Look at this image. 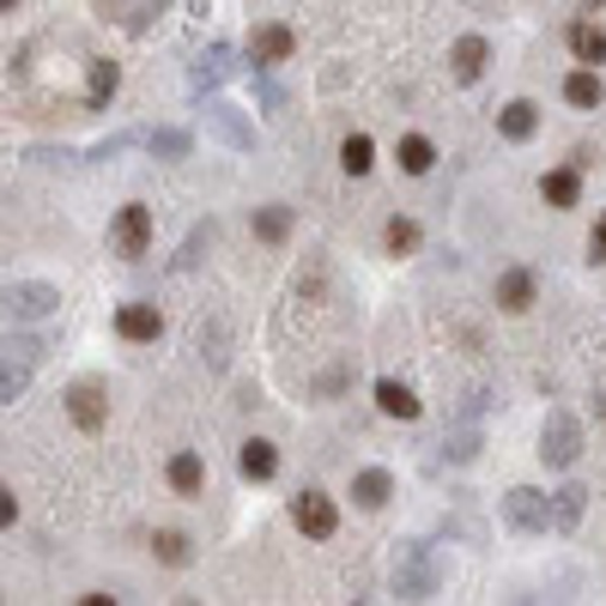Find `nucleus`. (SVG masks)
Instances as JSON below:
<instances>
[{
  "label": "nucleus",
  "instance_id": "nucleus-14",
  "mask_svg": "<svg viewBox=\"0 0 606 606\" xmlns=\"http://www.w3.org/2000/svg\"><path fill=\"white\" fill-rule=\"evenodd\" d=\"M207 121H212V133H219L224 145H237V152H249V145H255V128L224 104V97H212V104H207Z\"/></svg>",
  "mask_w": 606,
  "mask_h": 606
},
{
  "label": "nucleus",
  "instance_id": "nucleus-24",
  "mask_svg": "<svg viewBox=\"0 0 606 606\" xmlns=\"http://www.w3.org/2000/svg\"><path fill=\"white\" fill-rule=\"evenodd\" d=\"M582 510H588V491H582V486H564V491H552V527H564V534H576V527H582Z\"/></svg>",
  "mask_w": 606,
  "mask_h": 606
},
{
  "label": "nucleus",
  "instance_id": "nucleus-17",
  "mask_svg": "<svg viewBox=\"0 0 606 606\" xmlns=\"http://www.w3.org/2000/svg\"><path fill=\"white\" fill-rule=\"evenodd\" d=\"M376 407H383L388 419H419V412H424V400L412 395L407 383H395V376H383V383H376Z\"/></svg>",
  "mask_w": 606,
  "mask_h": 606
},
{
  "label": "nucleus",
  "instance_id": "nucleus-19",
  "mask_svg": "<svg viewBox=\"0 0 606 606\" xmlns=\"http://www.w3.org/2000/svg\"><path fill=\"white\" fill-rule=\"evenodd\" d=\"M564 37H570V55H576L582 67H601V61H606V31H601V25L576 19V25L564 31Z\"/></svg>",
  "mask_w": 606,
  "mask_h": 606
},
{
  "label": "nucleus",
  "instance_id": "nucleus-34",
  "mask_svg": "<svg viewBox=\"0 0 606 606\" xmlns=\"http://www.w3.org/2000/svg\"><path fill=\"white\" fill-rule=\"evenodd\" d=\"M443 455H448V462H474V455H479V431H455L443 443Z\"/></svg>",
  "mask_w": 606,
  "mask_h": 606
},
{
  "label": "nucleus",
  "instance_id": "nucleus-3",
  "mask_svg": "<svg viewBox=\"0 0 606 606\" xmlns=\"http://www.w3.org/2000/svg\"><path fill=\"white\" fill-rule=\"evenodd\" d=\"M503 522L515 527V534H546L552 527V498L534 486H510L503 491Z\"/></svg>",
  "mask_w": 606,
  "mask_h": 606
},
{
  "label": "nucleus",
  "instance_id": "nucleus-29",
  "mask_svg": "<svg viewBox=\"0 0 606 606\" xmlns=\"http://www.w3.org/2000/svg\"><path fill=\"white\" fill-rule=\"evenodd\" d=\"M195 352L207 358L212 370H224V322H219V316L200 322V328H195Z\"/></svg>",
  "mask_w": 606,
  "mask_h": 606
},
{
  "label": "nucleus",
  "instance_id": "nucleus-30",
  "mask_svg": "<svg viewBox=\"0 0 606 606\" xmlns=\"http://www.w3.org/2000/svg\"><path fill=\"white\" fill-rule=\"evenodd\" d=\"M145 145H152V159H188V145H195V140H188L183 128H152V133H145Z\"/></svg>",
  "mask_w": 606,
  "mask_h": 606
},
{
  "label": "nucleus",
  "instance_id": "nucleus-20",
  "mask_svg": "<svg viewBox=\"0 0 606 606\" xmlns=\"http://www.w3.org/2000/svg\"><path fill=\"white\" fill-rule=\"evenodd\" d=\"M601 97H606V85H601L594 67H576V73L564 80V104L570 109H601Z\"/></svg>",
  "mask_w": 606,
  "mask_h": 606
},
{
  "label": "nucleus",
  "instance_id": "nucleus-12",
  "mask_svg": "<svg viewBox=\"0 0 606 606\" xmlns=\"http://www.w3.org/2000/svg\"><path fill=\"white\" fill-rule=\"evenodd\" d=\"M116 92H121V67L109 61V55H97V61L85 67V109H109Z\"/></svg>",
  "mask_w": 606,
  "mask_h": 606
},
{
  "label": "nucleus",
  "instance_id": "nucleus-10",
  "mask_svg": "<svg viewBox=\"0 0 606 606\" xmlns=\"http://www.w3.org/2000/svg\"><path fill=\"white\" fill-rule=\"evenodd\" d=\"M116 334L133 346H152L164 334V316H159V303H121L116 310Z\"/></svg>",
  "mask_w": 606,
  "mask_h": 606
},
{
  "label": "nucleus",
  "instance_id": "nucleus-15",
  "mask_svg": "<svg viewBox=\"0 0 606 606\" xmlns=\"http://www.w3.org/2000/svg\"><path fill=\"white\" fill-rule=\"evenodd\" d=\"M388 498H395V479H388L383 467H364V474H352V503H358V510H383Z\"/></svg>",
  "mask_w": 606,
  "mask_h": 606
},
{
  "label": "nucleus",
  "instance_id": "nucleus-21",
  "mask_svg": "<svg viewBox=\"0 0 606 606\" xmlns=\"http://www.w3.org/2000/svg\"><path fill=\"white\" fill-rule=\"evenodd\" d=\"M395 164H400L407 176H424V171L436 164V145L424 140V133H400V145H395Z\"/></svg>",
  "mask_w": 606,
  "mask_h": 606
},
{
  "label": "nucleus",
  "instance_id": "nucleus-23",
  "mask_svg": "<svg viewBox=\"0 0 606 606\" xmlns=\"http://www.w3.org/2000/svg\"><path fill=\"white\" fill-rule=\"evenodd\" d=\"M486 37H462V43H455V55H448V61H455V80H462V85H474L479 80V73H486Z\"/></svg>",
  "mask_w": 606,
  "mask_h": 606
},
{
  "label": "nucleus",
  "instance_id": "nucleus-13",
  "mask_svg": "<svg viewBox=\"0 0 606 606\" xmlns=\"http://www.w3.org/2000/svg\"><path fill=\"white\" fill-rule=\"evenodd\" d=\"M498 310H510V316H527V310H534V273H527V267H503L498 273Z\"/></svg>",
  "mask_w": 606,
  "mask_h": 606
},
{
  "label": "nucleus",
  "instance_id": "nucleus-33",
  "mask_svg": "<svg viewBox=\"0 0 606 606\" xmlns=\"http://www.w3.org/2000/svg\"><path fill=\"white\" fill-rule=\"evenodd\" d=\"M255 97H261V109H267V116H279V109H285V85H279V80H267V67L255 73Z\"/></svg>",
  "mask_w": 606,
  "mask_h": 606
},
{
  "label": "nucleus",
  "instance_id": "nucleus-28",
  "mask_svg": "<svg viewBox=\"0 0 606 606\" xmlns=\"http://www.w3.org/2000/svg\"><path fill=\"white\" fill-rule=\"evenodd\" d=\"M255 237H261V243H285L291 237V207H279V200H273V207L255 212Z\"/></svg>",
  "mask_w": 606,
  "mask_h": 606
},
{
  "label": "nucleus",
  "instance_id": "nucleus-25",
  "mask_svg": "<svg viewBox=\"0 0 606 606\" xmlns=\"http://www.w3.org/2000/svg\"><path fill=\"white\" fill-rule=\"evenodd\" d=\"M31 364H37V358H25V352L13 358V346H7V370H0V400H7V407L31 388Z\"/></svg>",
  "mask_w": 606,
  "mask_h": 606
},
{
  "label": "nucleus",
  "instance_id": "nucleus-11",
  "mask_svg": "<svg viewBox=\"0 0 606 606\" xmlns=\"http://www.w3.org/2000/svg\"><path fill=\"white\" fill-rule=\"evenodd\" d=\"M237 474L255 479V486H267V479L279 474V443H267V436H249V443L237 448Z\"/></svg>",
  "mask_w": 606,
  "mask_h": 606
},
{
  "label": "nucleus",
  "instance_id": "nucleus-39",
  "mask_svg": "<svg viewBox=\"0 0 606 606\" xmlns=\"http://www.w3.org/2000/svg\"><path fill=\"white\" fill-rule=\"evenodd\" d=\"M601 412H606V395H601Z\"/></svg>",
  "mask_w": 606,
  "mask_h": 606
},
{
  "label": "nucleus",
  "instance_id": "nucleus-2",
  "mask_svg": "<svg viewBox=\"0 0 606 606\" xmlns=\"http://www.w3.org/2000/svg\"><path fill=\"white\" fill-rule=\"evenodd\" d=\"M576 455H582V424H576V412L552 407V412H546V424H540V462L564 474V467H576Z\"/></svg>",
  "mask_w": 606,
  "mask_h": 606
},
{
  "label": "nucleus",
  "instance_id": "nucleus-37",
  "mask_svg": "<svg viewBox=\"0 0 606 606\" xmlns=\"http://www.w3.org/2000/svg\"><path fill=\"white\" fill-rule=\"evenodd\" d=\"M0 522H7V527L19 522V498H13V491H0Z\"/></svg>",
  "mask_w": 606,
  "mask_h": 606
},
{
  "label": "nucleus",
  "instance_id": "nucleus-31",
  "mask_svg": "<svg viewBox=\"0 0 606 606\" xmlns=\"http://www.w3.org/2000/svg\"><path fill=\"white\" fill-rule=\"evenodd\" d=\"M383 243H388V255H412V249H419V224L395 212V219L383 224Z\"/></svg>",
  "mask_w": 606,
  "mask_h": 606
},
{
  "label": "nucleus",
  "instance_id": "nucleus-5",
  "mask_svg": "<svg viewBox=\"0 0 606 606\" xmlns=\"http://www.w3.org/2000/svg\"><path fill=\"white\" fill-rule=\"evenodd\" d=\"M109 237H116L121 261H140V255L152 249V207H145V200H128V207L116 212V224H109Z\"/></svg>",
  "mask_w": 606,
  "mask_h": 606
},
{
  "label": "nucleus",
  "instance_id": "nucleus-27",
  "mask_svg": "<svg viewBox=\"0 0 606 606\" xmlns=\"http://www.w3.org/2000/svg\"><path fill=\"white\" fill-rule=\"evenodd\" d=\"M340 164H346V176H364L370 164H376V145H370V133H346V140H340Z\"/></svg>",
  "mask_w": 606,
  "mask_h": 606
},
{
  "label": "nucleus",
  "instance_id": "nucleus-22",
  "mask_svg": "<svg viewBox=\"0 0 606 606\" xmlns=\"http://www.w3.org/2000/svg\"><path fill=\"white\" fill-rule=\"evenodd\" d=\"M171 486L183 491V498H200V486H207V462H200L195 448H183V455H171Z\"/></svg>",
  "mask_w": 606,
  "mask_h": 606
},
{
  "label": "nucleus",
  "instance_id": "nucleus-1",
  "mask_svg": "<svg viewBox=\"0 0 606 606\" xmlns=\"http://www.w3.org/2000/svg\"><path fill=\"white\" fill-rule=\"evenodd\" d=\"M443 588V558H436L431 540H407L395 558V594L400 601H431Z\"/></svg>",
  "mask_w": 606,
  "mask_h": 606
},
{
  "label": "nucleus",
  "instance_id": "nucleus-9",
  "mask_svg": "<svg viewBox=\"0 0 606 606\" xmlns=\"http://www.w3.org/2000/svg\"><path fill=\"white\" fill-rule=\"evenodd\" d=\"M298 55V37H291V25H255L249 31V61L255 67H279Z\"/></svg>",
  "mask_w": 606,
  "mask_h": 606
},
{
  "label": "nucleus",
  "instance_id": "nucleus-16",
  "mask_svg": "<svg viewBox=\"0 0 606 606\" xmlns=\"http://www.w3.org/2000/svg\"><path fill=\"white\" fill-rule=\"evenodd\" d=\"M534 128H540V104L515 97V104L498 109V133H503V140H534Z\"/></svg>",
  "mask_w": 606,
  "mask_h": 606
},
{
  "label": "nucleus",
  "instance_id": "nucleus-6",
  "mask_svg": "<svg viewBox=\"0 0 606 606\" xmlns=\"http://www.w3.org/2000/svg\"><path fill=\"white\" fill-rule=\"evenodd\" d=\"M61 310V291L43 285V279H19V285H7V316L13 322H43Z\"/></svg>",
  "mask_w": 606,
  "mask_h": 606
},
{
  "label": "nucleus",
  "instance_id": "nucleus-7",
  "mask_svg": "<svg viewBox=\"0 0 606 606\" xmlns=\"http://www.w3.org/2000/svg\"><path fill=\"white\" fill-rule=\"evenodd\" d=\"M231 73H237V49H231V43H212V49L200 55L195 67H188V92L207 97V92H219V85L231 80Z\"/></svg>",
  "mask_w": 606,
  "mask_h": 606
},
{
  "label": "nucleus",
  "instance_id": "nucleus-36",
  "mask_svg": "<svg viewBox=\"0 0 606 606\" xmlns=\"http://www.w3.org/2000/svg\"><path fill=\"white\" fill-rule=\"evenodd\" d=\"M152 13H164V0H140V13L128 19V31H133V37H140L145 25H152Z\"/></svg>",
  "mask_w": 606,
  "mask_h": 606
},
{
  "label": "nucleus",
  "instance_id": "nucleus-38",
  "mask_svg": "<svg viewBox=\"0 0 606 606\" xmlns=\"http://www.w3.org/2000/svg\"><path fill=\"white\" fill-rule=\"evenodd\" d=\"M0 7H7V13H13V7H19V0H0Z\"/></svg>",
  "mask_w": 606,
  "mask_h": 606
},
{
  "label": "nucleus",
  "instance_id": "nucleus-32",
  "mask_svg": "<svg viewBox=\"0 0 606 606\" xmlns=\"http://www.w3.org/2000/svg\"><path fill=\"white\" fill-rule=\"evenodd\" d=\"M212 243V224H195V231H188V243H183V255H176V273H188V267H200V249H207Z\"/></svg>",
  "mask_w": 606,
  "mask_h": 606
},
{
  "label": "nucleus",
  "instance_id": "nucleus-8",
  "mask_svg": "<svg viewBox=\"0 0 606 606\" xmlns=\"http://www.w3.org/2000/svg\"><path fill=\"white\" fill-rule=\"evenodd\" d=\"M67 419L80 424L85 436L104 431V424H109V400H104V388H97V383H73V388H67Z\"/></svg>",
  "mask_w": 606,
  "mask_h": 606
},
{
  "label": "nucleus",
  "instance_id": "nucleus-18",
  "mask_svg": "<svg viewBox=\"0 0 606 606\" xmlns=\"http://www.w3.org/2000/svg\"><path fill=\"white\" fill-rule=\"evenodd\" d=\"M540 195L552 200V207H576L582 200V164H558V171H546Z\"/></svg>",
  "mask_w": 606,
  "mask_h": 606
},
{
  "label": "nucleus",
  "instance_id": "nucleus-35",
  "mask_svg": "<svg viewBox=\"0 0 606 606\" xmlns=\"http://www.w3.org/2000/svg\"><path fill=\"white\" fill-rule=\"evenodd\" d=\"M588 261H594V267H606V212L594 219V231H588Z\"/></svg>",
  "mask_w": 606,
  "mask_h": 606
},
{
  "label": "nucleus",
  "instance_id": "nucleus-26",
  "mask_svg": "<svg viewBox=\"0 0 606 606\" xmlns=\"http://www.w3.org/2000/svg\"><path fill=\"white\" fill-rule=\"evenodd\" d=\"M152 558H159V564H171V570H183L188 558H195V540H188V534H176V527H164L159 540H152Z\"/></svg>",
  "mask_w": 606,
  "mask_h": 606
},
{
  "label": "nucleus",
  "instance_id": "nucleus-4",
  "mask_svg": "<svg viewBox=\"0 0 606 606\" xmlns=\"http://www.w3.org/2000/svg\"><path fill=\"white\" fill-rule=\"evenodd\" d=\"M291 522H298V534H310V540H334V527H340V510H334L328 491L303 486L298 498H291Z\"/></svg>",
  "mask_w": 606,
  "mask_h": 606
}]
</instances>
